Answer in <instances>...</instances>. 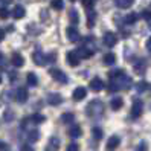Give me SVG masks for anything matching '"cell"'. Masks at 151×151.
Listing matches in <instances>:
<instances>
[{
  "label": "cell",
  "instance_id": "6da1fadb",
  "mask_svg": "<svg viewBox=\"0 0 151 151\" xmlns=\"http://www.w3.org/2000/svg\"><path fill=\"white\" fill-rule=\"evenodd\" d=\"M109 76H110V84H109L110 92L128 90V88L131 87V84H133L131 78L125 73V70H122V69L111 70V72L109 73Z\"/></svg>",
  "mask_w": 151,
  "mask_h": 151
},
{
  "label": "cell",
  "instance_id": "7a4b0ae2",
  "mask_svg": "<svg viewBox=\"0 0 151 151\" xmlns=\"http://www.w3.org/2000/svg\"><path fill=\"white\" fill-rule=\"evenodd\" d=\"M86 113H87V116L95 118V119L101 118L102 114H104V104H102L101 101L95 99V101H92V102L86 107Z\"/></svg>",
  "mask_w": 151,
  "mask_h": 151
},
{
  "label": "cell",
  "instance_id": "3957f363",
  "mask_svg": "<svg viewBox=\"0 0 151 151\" xmlns=\"http://www.w3.org/2000/svg\"><path fill=\"white\" fill-rule=\"evenodd\" d=\"M32 61L37 66H46V64L54 63V61H55V54L46 55V54H43L41 50H35L32 54Z\"/></svg>",
  "mask_w": 151,
  "mask_h": 151
},
{
  "label": "cell",
  "instance_id": "277c9868",
  "mask_svg": "<svg viewBox=\"0 0 151 151\" xmlns=\"http://www.w3.org/2000/svg\"><path fill=\"white\" fill-rule=\"evenodd\" d=\"M49 75L54 78L55 81H58L60 84H66L67 83V75L63 72V70H60V69H50Z\"/></svg>",
  "mask_w": 151,
  "mask_h": 151
},
{
  "label": "cell",
  "instance_id": "5b68a950",
  "mask_svg": "<svg viewBox=\"0 0 151 151\" xmlns=\"http://www.w3.org/2000/svg\"><path fill=\"white\" fill-rule=\"evenodd\" d=\"M142 111H144V102H142L140 99H134V102H133V107H131V118L133 119H137Z\"/></svg>",
  "mask_w": 151,
  "mask_h": 151
},
{
  "label": "cell",
  "instance_id": "8992f818",
  "mask_svg": "<svg viewBox=\"0 0 151 151\" xmlns=\"http://www.w3.org/2000/svg\"><path fill=\"white\" fill-rule=\"evenodd\" d=\"M79 55L76 54V50H69L67 54H66V61H67V64L70 67H76L79 64Z\"/></svg>",
  "mask_w": 151,
  "mask_h": 151
},
{
  "label": "cell",
  "instance_id": "52a82bcc",
  "mask_svg": "<svg viewBox=\"0 0 151 151\" xmlns=\"http://www.w3.org/2000/svg\"><path fill=\"white\" fill-rule=\"evenodd\" d=\"M66 35H67V40L70 43H76L79 38H81V35H79V31L75 28V26H69L66 29Z\"/></svg>",
  "mask_w": 151,
  "mask_h": 151
},
{
  "label": "cell",
  "instance_id": "ba28073f",
  "mask_svg": "<svg viewBox=\"0 0 151 151\" xmlns=\"http://www.w3.org/2000/svg\"><path fill=\"white\" fill-rule=\"evenodd\" d=\"M118 43V35L114 32H105L104 34V44L107 47H114Z\"/></svg>",
  "mask_w": 151,
  "mask_h": 151
},
{
  "label": "cell",
  "instance_id": "9c48e42d",
  "mask_svg": "<svg viewBox=\"0 0 151 151\" xmlns=\"http://www.w3.org/2000/svg\"><path fill=\"white\" fill-rule=\"evenodd\" d=\"M28 98H29V93H28V88L26 87H19L15 90V99L20 104H24L26 101H28Z\"/></svg>",
  "mask_w": 151,
  "mask_h": 151
},
{
  "label": "cell",
  "instance_id": "30bf717a",
  "mask_svg": "<svg viewBox=\"0 0 151 151\" xmlns=\"http://www.w3.org/2000/svg\"><path fill=\"white\" fill-rule=\"evenodd\" d=\"M88 87H90V90H92V92H96V93H98V92H101L102 88L105 87V84H104V81H102L101 78H98V76H96V78H93L92 81H90Z\"/></svg>",
  "mask_w": 151,
  "mask_h": 151
},
{
  "label": "cell",
  "instance_id": "8fae6325",
  "mask_svg": "<svg viewBox=\"0 0 151 151\" xmlns=\"http://www.w3.org/2000/svg\"><path fill=\"white\" fill-rule=\"evenodd\" d=\"M133 70H134L136 75H144L147 70V63L145 60H137L134 64H133Z\"/></svg>",
  "mask_w": 151,
  "mask_h": 151
},
{
  "label": "cell",
  "instance_id": "7c38bea8",
  "mask_svg": "<svg viewBox=\"0 0 151 151\" xmlns=\"http://www.w3.org/2000/svg\"><path fill=\"white\" fill-rule=\"evenodd\" d=\"M119 144H121V137L119 136H111V137H109L105 148H107L109 151H114V150L119 147Z\"/></svg>",
  "mask_w": 151,
  "mask_h": 151
},
{
  "label": "cell",
  "instance_id": "4fadbf2b",
  "mask_svg": "<svg viewBox=\"0 0 151 151\" xmlns=\"http://www.w3.org/2000/svg\"><path fill=\"white\" fill-rule=\"evenodd\" d=\"M73 101H83L84 99V98L87 96V88L86 87H76L75 88V90H73Z\"/></svg>",
  "mask_w": 151,
  "mask_h": 151
},
{
  "label": "cell",
  "instance_id": "5bb4252c",
  "mask_svg": "<svg viewBox=\"0 0 151 151\" xmlns=\"http://www.w3.org/2000/svg\"><path fill=\"white\" fill-rule=\"evenodd\" d=\"M76 54L79 55V58L86 60V58H90V57H92V55L95 54V50L88 49V47H86V46H81L79 49H76Z\"/></svg>",
  "mask_w": 151,
  "mask_h": 151
},
{
  "label": "cell",
  "instance_id": "9a60e30c",
  "mask_svg": "<svg viewBox=\"0 0 151 151\" xmlns=\"http://www.w3.org/2000/svg\"><path fill=\"white\" fill-rule=\"evenodd\" d=\"M47 102L50 105H58V104L63 102V96L60 93H49L47 95Z\"/></svg>",
  "mask_w": 151,
  "mask_h": 151
},
{
  "label": "cell",
  "instance_id": "2e32d148",
  "mask_svg": "<svg viewBox=\"0 0 151 151\" xmlns=\"http://www.w3.org/2000/svg\"><path fill=\"white\" fill-rule=\"evenodd\" d=\"M11 63H12L14 67H23V64H24V58H23L22 54H12V57H11Z\"/></svg>",
  "mask_w": 151,
  "mask_h": 151
},
{
  "label": "cell",
  "instance_id": "e0dca14e",
  "mask_svg": "<svg viewBox=\"0 0 151 151\" xmlns=\"http://www.w3.org/2000/svg\"><path fill=\"white\" fill-rule=\"evenodd\" d=\"M24 15H26V9H24L22 5H17L14 9H12V17H14V19H17V20L23 19Z\"/></svg>",
  "mask_w": 151,
  "mask_h": 151
},
{
  "label": "cell",
  "instance_id": "ac0fdd59",
  "mask_svg": "<svg viewBox=\"0 0 151 151\" xmlns=\"http://www.w3.org/2000/svg\"><path fill=\"white\" fill-rule=\"evenodd\" d=\"M134 0H114V5H116L119 9H128L133 6Z\"/></svg>",
  "mask_w": 151,
  "mask_h": 151
},
{
  "label": "cell",
  "instance_id": "d6986e66",
  "mask_svg": "<svg viewBox=\"0 0 151 151\" xmlns=\"http://www.w3.org/2000/svg\"><path fill=\"white\" fill-rule=\"evenodd\" d=\"M81 134H83V130H81V127H79V125H76V124H75V125L70 127V130H69V136L70 137L76 139V137H79Z\"/></svg>",
  "mask_w": 151,
  "mask_h": 151
},
{
  "label": "cell",
  "instance_id": "ffe728a7",
  "mask_svg": "<svg viewBox=\"0 0 151 151\" xmlns=\"http://www.w3.org/2000/svg\"><path fill=\"white\" fill-rule=\"evenodd\" d=\"M122 105H124V99H122V98H119V96L113 98V99L110 101V107H111L113 110H119V109H122Z\"/></svg>",
  "mask_w": 151,
  "mask_h": 151
},
{
  "label": "cell",
  "instance_id": "44dd1931",
  "mask_svg": "<svg viewBox=\"0 0 151 151\" xmlns=\"http://www.w3.org/2000/svg\"><path fill=\"white\" fill-rule=\"evenodd\" d=\"M104 64L105 66H113L114 63H116V55L114 54H111V52H109V54H105L104 55Z\"/></svg>",
  "mask_w": 151,
  "mask_h": 151
},
{
  "label": "cell",
  "instance_id": "7402d4cb",
  "mask_svg": "<svg viewBox=\"0 0 151 151\" xmlns=\"http://www.w3.org/2000/svg\"><path fill=\"white\" fill-rule=\"evenodd\" d=\"M58 147H60V139L58 137H50L49 139V145H47V150L50 151H58Z\"/></svg>",
  "mask_w": 151,
  "mask_h": 151
},
{
  "label": "cell",
  "instance_id": "603a6c76",
  "mask_svg": "<svg viewBox=\"0 0 151 151\" xmlns=\"http://www.w3.org/2000/svg\"><path fill=\"white\" fill-rule=\"evenodd\" d=\"M26 81H28V86L35 87V86L38 84V78H37V75H35V73L29 72V73H28V76H26Z\"/></svg>",
  "mask_w": 151,
  "mask_h": 151
},
{
  "label": "cell",
  "instance_id": "cb8c5ba5",
  "mask_svg": "<svg viewBox=\"0 0 151 151\" xmlns=\"http://www.w3.org/2000/svg\"><path fill=\"white\" fill-rule=\"evenodd\" d=\"M95 20H96V12H93L92 9H88V12H87V26L88 28H93Z\"/></svg>",
  "mask_w": 151,
  "mask_h": 151
},
{
  "label": "cell",
  "instance_id": "d4e9b609",
  "mask_svg": "<svg viewBox=\"0 0 151 151\" xmlns=\"http://www.w3.org/2000/svg\"><path fill=\"white\" fill-rule=\"evenodd\" d=\"M137 19H139V15H137L136 12H131V14L125 15V19H124V22H125L127 24H134V23L137 22Z\"/></svg>",
  "mask_w": 151,
  "mask_h": 151
},
{
  "label": "cell",
  "instance_id": "484cf974",
  "mask_svg": "<svg viewBox=\"0 0 151 151\" xmlns=\"http://www.w3.org/2000/svg\"><path fill=\"white\" fill-rule=\"evenodd\" d=\"M148 87H150V84H148L147 81H139V83L136 84V90H137L139 93H144V92L148 90Z\"/></svg>",
  "mask_w": 151,
  "mask_h": 151
},
{
  "label": "cell",
  "instance_id": "4316f807",
  "mask_svg": "<svg viewBox=\"0 0 151 151\" xmlns=\"http://www.w3.org/2000/svg\"><path fill=\"white\" fill-rule=\"evenodd\" d=\"M38 139H40V131L38 130H31L29 131V136H28V140L32 144V142H37Z\"/></svg>",
  "mask_w": 151,
  "mask_h": 151
},
{
  "label": "cell",
  "instance_id": "83f0119b",
  "mask_svg": "<svg viewBox=\"0 0 151 151\" xmlns=\"http://www.w3.org/2000/svg\"><path fill=\"white\" fill-rule=\"evenodd\" d=\"M75 121V114L73 113H64L63 116H61V122L63 124H70Z\"/></svg>",
  "mask_w": 151,
  "mask_h": 151
},
{
  "label": "cell",
  "instance_id": "f1b7e54d",
  "mask_svg": "<svg viewBox=\"0 0 151 151\" xmlns=\"http://www.w3.org/2000/svg\"><path fill=\"white\" fill-rule=\"evenodd\" d=\"M69 19H70V22H72L73 24H76V23L79 22L78 11H76V9H70V12H69Z\"/></svg>",
  "mask_w": 151,
  "mask_h": 151
},
{
  "label": "cell",
  "instance_id": "f546056e",
  "mask_svg": "<svg viewBox=\"0 0 151 151\" xmlns=\"http://www.w3.org/2000/svg\"><path fill=\"white\" fill-rule=\"evenodd\" d=\"M50 5H52V8H54L55 11H61L64 8V2H63V0H52Z\"/></svg>",
  "mask_w": 151,
  "mask_h": 151
},
{
  "label": "cell",
  "instance_id": "4dcf8cb0",
  "mask_svg": "<svg viewBox=\"0 0 151 151\" xmlns=\"http://www.w3.org/2000/svg\"><path fill=\"white\" fill-rule=\"evenodd\" d=\"M31 121H32L34 124H40V122L46 121V118H44L43 114H40V113H35V114H32V116H31Z\"/></svg>",
  "mask_w": 151,
  "mask_h": 151
},
{
  "label": "cell",
  "instance_id": "1f68e13d",
  "mask_svg": "<svg viewBox=\"0 0 151 151\" xmlns=\"http://www.w3.org/2000/svg\"><path fill=\"white\" fill-rule=\"evenodd\" d=\"M92 134H93V139L101 140L102 139V130L99 127H95V128H92Z\"/></svg>",
  "mask_w": 151,
  "mask_h": 151
},
{
  "label": "cell",
  "instance_id": "d6a6232c",
  "mask_svg": "<svg viewBox=\"0 0 151 151\" xmlns=\"http://www.w3.org/2000/svg\"><path fill=\"white\" fill-rule=\"evenodd\" d=\"M81 3H83V6L86 8V9L88 11V9H92V8H93L95 0H81Z\"/></svg>",
  "mask_w": 151,
  "mask_h": 151
},
{
  "label": "cell",
  "instance_id": "836d02e7",
  "mask_svg": "<svg viewBox=\"0 0 151 151\" xmlns=\"http://www.w3.org/2000/svg\"><path fill=\"white\" fill-rule=\"evenodd\" d=\"M9 17V11L6 9V8H0V19H8Z\"/></svg>",
  "mask_w": 151,
  "mask_h": 151
},
{
  "label": "cell",
  "instance_id": "e575fe53",
  "mask_svg": "<svg viewBox=\"0 0 151 151\" xmlns=\"http://www.w3.org/2000/svg\"><path fill=\"white\" fill-rule=\"evenodd\" d=\"M142 19H145V20H151V11H148V9H144V11H142Z\"/></svg>",
  "mask_w": 151,
  "mask_h": 151
},
{
  "label": "cell",
  "instance_id": "d590c367",
  "mask_svg": "<svg viewBox=\"0 0 151 151\" xmlns=\"http://www.w3.org/2000/svg\"><path fill=\"white\" fill-rule=\"evenodd\" d=\"M14 119V113L11 111V110H6V113H5V121H12Z\"/></svg>",
  "mask_w": 151,
  "mask_h": 151
},
{
  "label": "cell",
  "instance_id": "8d00e7d4",
  "mask_svg": "<svg viewBox=\"0 0 151 151\" xmlns=\"http://www.w3.org/2000/svg\"><path fill=\"white\" fill-rule=\"evenodd\" d=\"M147 148H148V145H147V142H140V144H139V147H137V150H136V151H147Z\"/></svg>",
  "mask_w": 151,
  "mask_h": 151
},
{
  "label": "cell",
  "instance_id": "74e56055",
  "mask_svg": "<svg viewBox=\"0 0 151 151\" xmlns=\"http://www.w3.org/2000/svg\"><path fill=\"white\" fill-rule=\"evenodd\" d=\"M66 151H78V145L76 144H69L67 148H66Z\"/></svg>",
  "mask_w": 151,
  "mask_h": 151
},
{
  "label": "cell",
  "instance_id": "f35d334b",
  "mask_svg": "<svg viewBox=\"0 0 151 151\" xmlns=\"http://www.w3.org/2000/svg\"><path fill=\"white\" fill-rule=\"evenodd\" d=\"M5 61H6V60H5V57H3L2 54H0V66H2V67H5Z\"/></svg>",
  "mask_w": 151,
  "mask_h": 151
},
{
  "label": "cell",
  "instance_id": "ab89813d",
  "mask_svg": "<svg viewBox=\"0 0 151 151\" xmlns=\"http://www.w3.org/2000/svg\"><path fill=\"white\" fill-rule=\"evenodd\" d=\"M147 50L148 52H151V37L148 38V41H147Z\"/></svg>",
  "mask_w": 151,
  "mask_h": 151
},
{
  "label": "cell",
  "instance_id": "60d3db41",
  "mask_svg": "<svg viewBox=\"0 0 151 151\" xmlns=\"http://www.w3.org/2000/svg\"><path fill=\"white\" fill-rule=\"evenodd\" d=\"M3 38H5V31H3V29H0V41H2Z\"/></svg>",
  "mask_w": 151,
  "mask_h": 151
},
{
  "label": "cell",
  "instance_id": "b9f144b4",
  "mask_svg": "<svg viewBox=\"0 0 151 151\" xmlns=\"http://www.w3.org/2000/svg\"><path fill=\"white\" fill-rule=\"evenodd\" d=\"M3 148H6V144H5V142H0V151H2Z\"/></svg>",
  "mask_w": 151,
  "mask_h": 151
},
{
  "label": "cell",
  "instance_id": "7bdbcfd3",
  "mask_svg": "<svg viewBox=\"0 0 151 151\" xmlns=\"http://www.w3.org/2000/svg\"><path fill=\"white\" fill-rule=\"evenodd\" d=\"M23 151H34L31 147H23Z\"/></svg>",
  "mask_w": 151,
  "mask_h": 151
},
{
  "label": "cell",
  "instance_id": "ee69618b",
  "mask_svg": "<svg viewBox=\"0 0 151 151\" xmlns=\"http://www.w3.org/2000/svg\"><path fill=\"white\" fill-rule=\"evenodd\" d=\"M2 2H3V3H9V2H11V0H2Z\"/></svg>",
  "mask_w": 151,
  "mask_h": 151
},
{
  "label": "cell",
  "instance_id": "f6af8a7d",
  "mask_svg": "<svg viewBox=\"0 0 151 151\" xmlns=\"http://www.w3.org/2000/svg\"><path fill=\"white\" fill-rule=\"evenodd\" d=\"M0 83H2V75H0Z\"/></svg>",
  "mask_w": 151,
  "mask_h": 151
},
{
  "label": "cell",
  "instance_id": "bcb514c9",
  "mask_svg": "<svg viewBox=\"0 0 151 151\" xmlns=\"http://www.w3.org/2000/svg\"><path fill=\"white\" fill-rule=\"evenodd\" d=\"M150 29H151V20H150Z\"/></svg>",
  "mask_w": 151,
  "mask_h": 151
},
{
  "label": "cell",
  "instance_id": "7dc6e473",
  "mask_svg": "<svg viewBox=\"0 0 151 151\" xmlns=\"http://www.w3.org/2000/svg\"><path fill=\"white\" fill-rule=\"evenodd\" d=\"M70 2H75V0H70Z\"/></svg>",
  "mask_w": 151,
  "mask_h": 151
}]
</instances>
